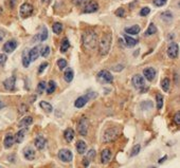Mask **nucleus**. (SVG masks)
I'll return each mask as SVG.
<instances>
[{
    "label": "nucleus",
    "instance_id": "obj_21",
    "mask_svg": "<svg viewBox=\"0 0 180 168\" xmlns=\"http://www.w3.org/2000/svg\"><path fill=\"white\" fill-rule=\"evenodd\" d=\"M87 102H88V96H81V97H78V100H75L74 106L76 108H83L87 104Z\"/></svg>",
    "mask_w": 180,
    "mask_h": 168
},
{
    "label": "nucleus",
    "instance_id": "obj_36",
    "mask_svg": "<svg viewBox=\"0 0 180 168\" xmlns=\"http://www.w3.org/2000/svg\"><path fill=\"white\" fill-rule=\"evenodd\" d=\"M161 18L163 19V20H165L166 22H168V21L172 20L173 15H172V13H171V12H164V13H162V14H161Z\"/></svg>",
    "mask_w": 180,
    "mask_h": 168
},
{
    "label": "nucleus",
    "instance_id": "obj_48",
    "mask_svg": "<svg viewBox=\"0 0 180 168\" xmlns=\"http://www.w3.org/2000/svg\"><path fill=\"white\" fill-rule=\"evenodd\" d=\"M5 37V32L3 30H0V42L3 40V38Z\"/></svg>",
    "mask_w": 180,
    "mask_h": 168
},
{
    "label": "nucleus",
    "instance_id": "obj_8",
    "mask_svg": "<svg viewBox=\"0 0 180 168\" xmlns=\"http://www.w3.org/2000/svg\"><path fill=\"white\" fill-rule=\"evenodd\" d=\"M58 158L61 159L63 162H71L73 159V154L69 149H61L58 151Z\"/></svg>",
    "mask_w": 180,
    "mask_h": 168
},
{
    "label": "nucleus",
    "instance_id": "obj_45",
    "mask_svg": "<svg viewBox=\"0 0 180 168\" xmlns=\"http://www.w3.org/2000/svg\"><path fill=\"white\" fill-rule=\"evenodd\" d=\"M47 67H48V62H42V64L39 66V69H38V73H39V74H42V73L44 72L45 70H46Z\"/></svg>",
    "mask_w": 180,
    "mask_h": 168
},
{
    "label": "nucleus",
    "instance_id": "obj_33",
    "mask_svg": "<svg viewBox=\"0 0 180 168\" xmlns=\"http://www.w3.org/2000/svg\"><path fill=\"white\" fill-rule=\"evenodd\" d=\"M170 84H171V81H170V79H168V77H166V78H164L163 81H161V87L165 92H168V89H170Z\"/></svg>",
    "mask_w": 180,
    "mask_h": 168
},
{
    "label": "nucleus",
    "instance_id": "obj_34",
    "mask_svg": "<svg viewBox=\"0 0 180 168\" xmlns=\"http://www.w3.org/2000/svg\"><path fill=\"white\" fill-rule=\"evenodd\" d=\"M62 31H63V25L59 22H55L53 25V32L55 34H61Z\"/></svg>",
    "mask_w": 180,
    "mask_h": 168
},
{
    "label": "nucleus",
    "instance_id": "obj_51",
    "mask_svg": "<svg viewBox=\"0 0 180 168\" xmlns=\"http://www.w3.org/2000/svg\"><path fill=\"white\" fill-rule=\"evenodd\" d=\"M83 1H84V0H73V3L78 5V4H81V3H82Z\"/></svg>",
    "mask_w": 180,
    "mask_h": 168
},
{
    "label": "nucleus",
    "instance_id": "obj_5",
    "mask_svg": "<svg viewBox=\"0 0 180 168\" xmlns=\"http://www.w3.org/2000/svg\"><path fill=\"white\" fill-rule=\"evenodd\" d=\"M88 129H89V120L86 117H82L78 123V131L81 135L85 137L88 133Z\"/></svg>",
    "mask_w": 180,
    "mask_h": 168
},
{
    "label": "nucleus",
    "instance_id": "obj_52",
    "mask_svg": "<svg viewBox=\"0 0 180 168\" xmlns=\"http://www.w3.org/2000/svg\"><path fill=\"white\" fill-rule=\"evenodd\" d=\"M5 107V104H4L3 102H2L1 100H0V109H2V108H4Z\"/></svg>",
    "mask_w": 180,
    "mask_h": 168
},
{
    "label": "nucleus",
    "instance_id": "obj_23",
    "mask_svg": "<svg viewBox=\"0 0 180 168\" xmlns=\"http://www.w3.org/2000/svg\"><path fill=\"white\" fill-rule=\"evenodd\" d=\"M140 27L139 25H132V27H129V28H126L125 29V33L129 34V35H137V34H139V32H140Z\"/></svg>",
    "mask_w": 180,
    "mask_h": 168
},
{
    "label": "nucleus",
    "instance_id": "obj_39",
    "mask_svg": "<svg viewBox=\"0 0 180 168\" xmlns=\"http://www.w3.org/2000/svg\"><path fill=\"white\" fill-rule=\"evenodd\" d=\"M46 88H47V84L45 83V81H40V83L38 84V86H37L38 93H42V92L46 90Z\"/></svg>",
    "mask_w": 180,
    "mask_h": 168
},
{
    "label": "nucleus",
    "instance_id": "obj_42",
    "mask_svg": "<svg viewBox=\"0 0 180 168\" xmlns=\"http://www.w3.org/2000/svg\"><path fill=\"white\" fill-rule=\"evenodd\" d=\"M166 1H168V0H154L153 2L156 6H163L164 4L166 3Z\"/></svg>",
    "mask_w": 180,
    "mask_h": 168
},
{
    "label": "nucleus",
    "instance_id": "obj_6",
    "mask_svg": "<svg viewBox=\"0 0 180 168\" xmlns=\"http://www.w3.org/2000/svg\"><path fill=\"white\" fill-rule=\"evenodd\" d=\"M33 5L30 3H28V2H25V3H23L22 5L20 6V10H19V14H20V16L22 17V18H28V17H30L32 15V13H33Z\"/></svg>",
    "mask_w": 180,
    "mask_h": 168
},
{
    "label": "nucleus",
    "instance_id": "obj_1",
    "mask_svg": "<svg viewBox=\"0 0 180 168\" xmlns=\"http://www.w3.org/2000/svg\"><path fill=\"white\" fill-rule=\"evenodd\" d=\"M83 44L88 50H93L98 44V35L94 31H87L83 34Z\"/></svg>",
    "mask_w": 180,
    "mask_h": 168
},
{
    "label": "nucleus",
    "instance_id": "obj_22",
    "mask_svg": "<svg viewBox=\"0 0 180 168\" xmlns=\"http://www.w3.org/2000/svg\"><path fill=\"white\" fill-rule=\"evenodd\" d=\"M14 137H13L12 134H6L5 137H4V147L5 148H11L13 146V144H14Z\"/></svg>",
    "mask_w": 180,
    "mask_h": 168
},
{
    "label": "nucleus",
    "instance_id": "obj_54",
    "mask_svg": "<svg viewBox=\"0 0 180 168\" xmlns=\"http://www.w3.org/2000/svg\"><path fill=\"white\" fill-rule=\"evenodd\" d=\"M0 168H3V167H2V166H0Z\"/></svg>",
    "mask_w": 180,
    "mask_h": 168
},
{
    "label": "nucleus",
    "instance_id": "obj_47",
    "mask_svg": "<svg viewBox=\"0 0 180 168\" xmlns=\"http://www.w3.org/2000/svg\"><path fill=\"white\" fill-rule=\"evenodd\" d=\"M174 120H175V123H176L177 125H179V124H180V113H179V112H177V113L175 114Z\"/></svg>",
    "mask_w": 180,
    "mask_h": 168
},
{
    "label": "nucleus",
    "instance_id": "obj_53",
    "mask_svg": "<svg viewBox=\"0 0 180 168\" xmlns=\"http://www.w3.org/2000/svg\"><path fill=\"white\" fill-rule=\"evenodd\" d=\"M165 159H166V156H164L163 159H160V160H159V163H162V162H163L164 160H165Z\"/></svg>",
    "mask_w": 180,
    "mask_h": 168
},
{
    "label": "nucleus",
    "instance_id": "obj_28",
    "mask_svg": "<svg viewBox=\"0 0 180 168\" xmlns=\"http://www.w3.org/2000/svg\"><path fill=\"white\" fill-rule=\"evenodd\" d=\"M64 137H65V140L67 142H71L72 140L74 139V131L72 130L71 128H69V129H67V130L65 131V133H64Z\"/></svg>",
    "mask_w": 180,
    "mask_h": 168
},
{
    "label": "nucleus",
    "instance_id": "obj_29",
    "mask_svg": "<svg viewBox=\"0 0 180 168\" xmlns=\"http://www.w3.org/2000/svg\"><path fill=\"white\" fill-rule=\"evenodd\" d=\"M30 58H29V52H28L27 50L23 51L22 53V64L25 68H28V67L30 66Z\"/></svg>",
    "mask_w": 180,
    "mask_h": 168
},
{
    "label": "nucleus",
    "instance_id": "obj_40",
    "mask_svg": "<svg viewBox=\"0 0 180 168\" xmlns=\"http://www.w3.org/2000/svg\"><path fill=\"white\" fill-rule=\"evenodd\" d=\"M140 149H141V146L139 145H136V146H134V148H132V152H130V156H137V154L140 152Z\"/></svg>",
    "mask_w": 180,
    "mask_h": 168
},
{
    "label": "nucleus",
    "instance_id": "obj_41",
    "mask_svg": "<svg viewBox=\"0 0 180 168\" xmlns=\"http://www.w3.org/2000/svg\"><path fill=\"white\" fill-rule=\"evenodd\" d=\"M149 12H151V8H147V6H145V8H143L142 10L140 11V16H142V17L147 16V15L149 14Z\"/></svg>",
    "mask_w": 180,
    "mask_h": 168
},
{
    "label": "nucleus",
    "instance_id": "obj_20",
    "mask_svg": "<svg viewBox=\"0 0 180 168\" xmlns=\"http://www.w3.org/2000/svg\"><path fill=\"white\" fill-rule=\"evenodd\" d=\"M32 123H33V118H32L31 116H25V117H23L22 120L19 122L18 126L20 127V128H27L28 126L32 125Z\"/></svg>",
    "mask_w": 180,
    "mask_h": 168
},
{
    "label": "nucleus",
    "instance_id": "obj_43",
    "mask_svg": "<svg viewBox=\"0 0 180 168\" xmlns=\"http://www.w3.org/2000/svg\"><path fill=\"white\" fill-rule=\"evenodd\" d=\"M94 156H95V151H94L93 149H91L88 152V154H87V158L86 159L88 161H91V160H93V159H94Z\"/></svg>",
    "mask_w": 180,
    "mask_h": 168
},
{
    "label": "nucleus",
    "instance_id": "obj_30",
    "mask_svg": "<svg viewBox=\"0 0 180 168\" xmlns=\"http://www.w3.org/2000/svg\"><path fill=\"white\" fill-rule=\"evenodd\" d=\"M69 47H70V42H69V40H68V38H64L63 41H62V44H61V52L62 53L67 52Z\"/></svg>",
    "mask_w": 180,
    "mask_h": 168
},
{
    "label": "nucleus",
    "instance_id": "obj_10",
    "mask_svg": "<svg viewBox=\"0 0 180 168\" xmlns=\"http://www.w3.org/2000/svg\"><path fill=\"white\" fill-rule=\"evenodd\" d=\"M17 46H18V44H17V41L15 39H11L8 40V41H6L5 44H3V51L5 53H12L14 50H16Z\"/></svg>",
    "mask_w": 180,
    "mask_h": 168
},
{
    "label": "nucleus",
    "instance_id": "obj_4",
    "mask_svg": "<svg viewBox=\"0 0 180 168\" xmlns=\"http://www.w3.org/2000/svg\"><path fill=\"white\" fill-rule=\"evenodd\" d=\"M98 81H100L101 84H110L112 83V75H111L110 72H108L107 70H102L98 73V76H96Z\"/></svg>",
    "mask_w": 180,
    "mask_h": 168
},
{
    "label": "nucleus",
    "instance_id": "obj_32",
    "mask_svg": "<svg viewBox=\"0 0 180 168\" xmlns=\"http://www.w3.org/2000/svg\"><path fill=\"white\" fill-rule=\"evenodd\" d=\"M157 32V28H156V25H154V23H151V25H148V29L146 30V32L144 33L145 36H151V35H154V34Z\"/></svg>",
    "mask_w": 180,
    "mask_h": 168
},
{
    "label": "nucleus",
    "instance_id": "obj_38",
    "mask_svg": "<svg viewBox=\"0 0 180 168\" xmlns=\"http://www.w3.org/2000/svg\"><path fill=\"white\" fill-rule=\"evenodd\" d=\"M57 66H58V68L61 69V70H64V69L67 67V60L61 58V59H58V61H57Z\"/></svg>",
    "mask_w": 180,
    "mask_h": 168
},
{
    "label": "nucleus",
    "instance_id": "obj_25",
    "mask_svg": "<svg viewBox=\"0 0 180 168\" xmlns=\"http://www.w3.org/2000/svg\"><path fill=\"white\" fill-rule=\"evenodd\" d=\"M39 106L42 107V109L44 110L45 112H47V113H51V112L53 111V107L51 104H49L48 102H45V100H42V102L39 103Z\"/></svg>",
    "mask_w": 180,
    "mask_h": 168
},
{
    "label": "nucleus",
    "instance_id": "obj_16",
    "mask_svg": "<svg viewBox=\"0 0 180 168\" xmlns=\"http://www.w3.org/2000/svg\"><path fill=\"white\" fill-rule=\"evenodd\" d=\"M48 38V30L46 28H42V32L38 33L36 36H34L33 41H45Z\"/></svg>",
    "mask_w": 180,
    "mask_h": 168
},
{
    "label": "nucleus",
    "instance_id": "obj_18",
    "mask_svg": "<svg viewBox=\"0 0 180 168\" xmlns=\"http://www.w3.org/2000/svg\"><path fill=\"white\" fill-rule=\"evenodd\" d=\"M111 156H112V153L109 149H104L101 153V161H102L103 164H107V163L110 161Z\"/></svg>",
    "mask_w": 180,
    "mask_h": 168
},
{
    "label": "nucleus",
    "instance_id": "obj_26",
    "mask_svg": "<svg viewBox=\"0 0 180 168\" xmlns=\"http://www.w3.org/2000/svg\"><path fill=\"white\" fill-rule=\"evenodd\" d=\"M73 76H74V73H73V70L72 69H67V70L65 71V73H64V78H65V81H67V83H70V81H72V79H73Z\"/></svg>",
    "mask_w": 180,
    "mask_h": 168
},
{
    "label": "nucleus",
    "instance_id": "obj_31",
    "mask_svg": "<svg viewBox=\"0 0 180 168\" xmlns=\"http://www.w3.org/2000/svg\"><path fill=\"white\" fill-rule=\"evenodd\" d=\"M46 91L48 94H52L53 92L55 91V89H56V84H55L54 81H50L48 83V87L46 88Z\"/></svg>",
    "mask_w": 180,
    "mask_h": 168
},
{
    "label": "nucleus",
    "instance_id": "obj_27",
    "mask_svg": "<svg viewBox=\"0 0 180 168\" xmlns=\"http://www.w3.org/2000/svg\"><path fill=\"white\" fill-rule=\"evenodd\" d=\"M124 40H125V44H126V46H127L128 48H132V47H135L137 44V40L135 39V38L128 36V35L124 36Z\"/></svg>",
    "mask_w": 180,
    "mask_h": 168
},
{
    "label": "nucleus",
    "instance_id": "obj_35",
    "mask_svg": "<svg viewBox=\"0 0 180 168\" xmlns=\"http://www.w3.org/2000/svg\"><path fill=\"white\" fill-rule=\"evenodd\" d=\"M156 102H157V108L160 110V109L162 108V106H163V96L158 93L157 95H156Z\"/></svg>",
    "mask_w": 180,
    "mask_h": 168
},
{
    "label": "nucleus",
    "instance_id": "obj_9",
    "mask_svg": "<svg viewBox=\"0 0 180 168\" xmlns=\"http://www.w3.org/2000/svg\"><path fill=\"white\" fill-rule=\"evenodd\" d=\"M178 53H179L178 44H177L176 42H172V44H170V46L168 47V57L172 58V59L177 58Z\"/></svg>",
    "mask_w": 180,
    "mask_h": 168
},
{
    "label": "nucleus",
    "instance_id": "obj_46",
    "mask_svg": "<svg viewBox=\"0 0 180 168\" xmlns=\"http://www.w3.org/2000/svg\"><path fill=\"white\" fill-rule=\"evenodd\" d=\"M6 59H8V56H6L5 54L0 53V64H3L4 62L6 61Z\"/></svg>",
    "mask_w": 180,
    "mask_h": 168
},
{
    "label": "nucleus",
    "instance_id": "obj_19",
    "mask_svg": "<svg viewBox=\"0 0 180 168\" xmlns=\"http://www.w3.org/2000/svg\"><path fill=\"white\" fill-rule=\"evenodd\" d=\"M39 56V48L38 47H34L33 49L29 51V58L30 61H35Z\"/></svg>",
    "mask_w": 180,
    "mask_h": 168
},
{
    "label": "nucleus",
    "instance_id": "obj_2",
    "mask_svg": "<svg viewBox=\"0 0 180 168\" xmlns=\"http://www.w3.org/2000/svg\"><path fill=\"white\" fill-rule=\"evenodd\" d=\"M111 40H112V35L110 33H106L103 35V37L101 38L100 42H98V53H100V55L104 56L108 54L109 50H110Z\"/></svg>",
    "mask_w": 180,
    "mask_h": 168
},
{
    "label": "nucleus",
    "instance_id": "obj_3",
    "mask_svg": "<svg viewBox=\"0 0 180 168\" xmlns=\"http://www.w3.org/2000/svg\"><path fill=\"white\" fill-rule=\"evenodd\" d=\"M120 135V129L118 127H112V128L107 129L103 135V142L104 143H109L117 140Z\"/></svg>",
    "mask_w": 180,
    "mask_h": 168
},
{
    "label": "nucleus",
    "instance_id": "obj_37",
    "mask_svg": "<svg viewBox=\"0 0 180 168\" xmlns=\"http://www.w3.org/2000/svg\"><path fill=\"white\" fill-rule=\"evenodd\" d=\"M49 54H50V47L49 46L44 47V48L40 50V55H42V57H48Z\"/></svg>",
    "mask_w": 180,
    "mask_h": 168
},
{
    "label": "nucleus",
    "instance_id": "obj_44",
    "mask_svg": "<svg viewBox=\"0 0 180 168\" xmlns=\"http://www.w3.org/2000/svg\"><path fill=\"white\" fill-rule=\"evenodd\" d=\"M115 15L119 17H124V15H125V11H124V8H118V10L115 11Z\"/></svg>",
    "mask_w": 180,
    "mask_h": 168
},
{
    "label": "nucleus",
    "instance_id": "obj_11",
    "mask_svg": "<svg viewBox=\"0 0 180 168\" xmlns=\"http://www.w3.org/2000/svg\"><path fill=\"white\" fill-rule=\"evenodd\" d=\"M98 10V4L96 1L94 0H91V1L87 2L86 5L84 8V13H87V14H90V13H94Z\"/></svg>",
    "mask_w": 180,
    "mask_h": 168
},
{
    "label": "nucleus",
    "instance_id": "obj_14",
    "mask_svg": "<svg viewBox=\"0 0 180 168\" xmlns=\"http://www.w3.org/2000/svg\"><path fill=\"white\" fill-rule=\"evenodd\" d=\"M27 131H28V129H27V128H22V129H20V130H19L18 132H17L16 134H15V137H14V141L16 142V143H18V144L22 143L23 140H25V134H27Z\"/></svg>",
    "mask_w": 180,
    "mask_h": 168
},
{
    "label": "nucleus",
    "instance_id": "obj_24",
    "mask_svg": "<svg viewBox=\"0 0 180 168\" xmlns=\"http://www.w3.org/2000/svg\"><path fill=\"white\" fill-rule=\"evenodd\" d=\"M86 148H87V145L84 141H78V143H76V150H78V152L80 154H84L85 151H86Z\"/></svg>",
    "mask_w": 180,
    "mask_h": 168
},
{
    "label": "nucleus",
    "instance_id": "obj_50",
    "mask_svg": "<svg viewBox=\"0 0 180 168\" xmlns=\"http://www.w3.org/2000/svg\"><path fill=\"white\" fill-rule=\"evenodd\" d=\"M15 3H16V0H10V6L12 8L15 6Z\"/></svg>",
    "mask_w": 180,
    "mask_h": 168
},
{
    "label": "nucleus",
    "instance_id": "obj_13",
    "mask_svg": "<svg viewBox=\"0 0 180 168\" xmlns=\"http://www.w3.org/2000/svg\"><path fill=\"white\" fill-rule=\"evenodd\" d=\"M143 75L148 81H153L156 76V71L154 68H146L143 71Z\"/></svg>",
    "mask_w": 180,
    "mask_h": 168
},
{
    "label": "nucleus",
    "instance_id": "obj_17",
    "mask_svg": "<svg viewBox=\"0 0 180 168\" xmlns=\"http://www.w3.org/2000/svg\"><path fill=\"white\" fill-rule=\"evenodd\" d=\"M23 156L27 160L29 161H33L35 159V151L32 147H25L23 149Z\"/></svg>",
    "mask_w": 180,
    "mask_h": 168
},
{
    "label": "nucleus",
    "instance_id": "obj_55",
    "mask_svg": "<svg viewBox=\"0 0 180 168\" xmlns=\"http://www.w3.org/2000/svg\"><path fill=\"white\" fill-rule=\"evenodd\" d=\"M0 12H1V8H0Z\"/></svg>",
    "mask_w": 180,
    "mask_h": 168
},
{
    "label": "nucleus",
    "instance_id": "obj_15",
    "mask_svg": "<svg viewBox=\"0 0 180 168\" xmlns=\"http://www.w3.org/2000/svg\"><path fill=\"white\" fill-rule=\"evenodd\" d=\"M34 144H35V147L37 148V149L42 150L45 147H46L47 141H46V139H45L44 137H42V135H38V137L35 139V141H34Z\"/></svg>",
    "mask_w": 180,
    "mask_h": 168
},
{
    "label": "nucleus",
    "instance_id": "obj_7",
    "mask_svg": "<svg viewBox=\"0 0 180 168\" xmlns=\"http://www.w3.org/2000/svg\"><path fill=\"white\" fill-rule=\"evenodd\" d=\"M132 83L136 89H144L145 87V79L140 74H135L132 78Z\"/></svg>",
    "mask_w": 180,
    "mask_h": 168
},
{
    "label": "nucleus",
    "instance_id": "obj_49",
    "mask_svg": "<svg viewBox=\"0 0 180 168\" xmlns=\"http://www.w3.org/2000/svg\"><path fill=\"white\" fill-rule=\"evenodd\" d=\"M83 165H84L85 167H88L89 166V161L87 160V159H84V160H83Z\"/></svg>",
    "mask_w": 180,
    "mask_h": 168
},
{
    "label": "nucleus",
    "instance_id": "obj_12",
    "mask_svg": "<svg viewBox=\"0 0 180 168\" xmlns=\"http://www.w3.org/2000/svg\"><path fill=\"white\" fill-rule=\"evenodd\" d=\"M15 83H16V77L11 76V77L6 78L5 81H3V86H4V88H5L6 90H10V91H12V90L15 89Z\"/></svg>",
    "mask_w": 180,
    "mask_h": 168
}]
</instances>
